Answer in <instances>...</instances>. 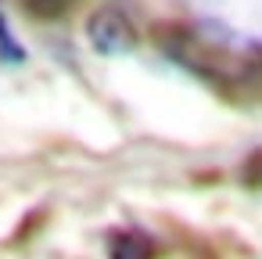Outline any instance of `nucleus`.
<instances>
[{"label":"nucleus","instance_id":"f03ea898","mask_svg":"<svg viewBox=\"0 0 262 259\" xmlns=\"http://www.w3.org/2000/svg\"><path fill=\"white\" fill-rule=\"evenodd\" d=\"M108 248L112 259H155V241L140 230H119Z\"/></svg>","mask_w":262,"mask_h":259},{"label":"nucleus","instance_id":"f257e3e1","mask_svg":"<svg viewBox=\"0 0 262 259\" xmlns=\"http://www.w3.org/2000/svg\"><path fill=\"white\" fill-rule=\"evenodd\" d=\"M86 36L94 44V51L101 54H129L137 47V29L133 22L115 11V8H101L86 18Z\"/></svg>","mask_w":262,"mask_h":259}]
</instances>
